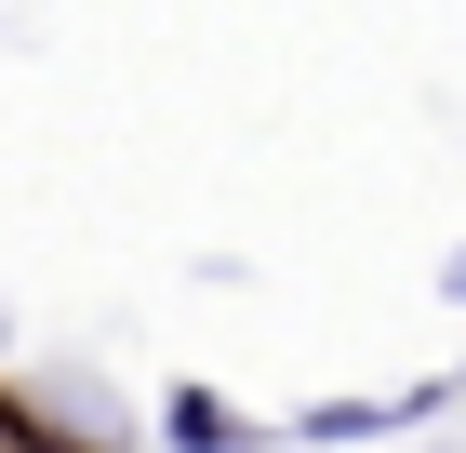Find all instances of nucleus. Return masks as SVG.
<instances>
[{
    "mask_svg": "<svg viewBox=\"0 0 466 453\" xmlns=\"http://www.w3.org/2000/svg\"><path fill=\"white\" fill-rule=\"evenodd\" d=\"M160 453H267V427L240 400H214V386H174L160 400Z\"/></svg>",
    "mask_w": 466,
    "mask_h": 453,
    "instance_id": "1",
    "label": "nucleus"
},
{
    "mask_svg": "<svg viewBox=\"0 0 466 453\" xmlns=\"http://www.w3.org/2000/svg\"><path fill=\"white\" fill-rule=\"evenodd\" d=\"M0 453H94V440H67V427H40V414H14V440Z\"/></svg>",
    "mask_w": 466,
    "mask_h": 453,
    "instance_id": "2",
    "label": "nucleus"
},
{
    "mask_svg": "<svg viewBox=\"0 0 466 453\" xmlns=\"http://www.w3.org/2000/svg\"><path fill=\"white\" fill-rule=\"evenodd\" d=\"M440 293H453V307H466V253H453V267H440Z\"/></svg>",
    "mask_w": 466,
    "mask_h": 453,
    "instance_id": "3",
    "label": "nucleus"
},
{
    "mask_svg": "<svg viewBox=\"0 0 466 453\" xmlns=\"http://www.w3.org/2000/svg\"><path fill=\"white\" fill-rule=\"evenodd\" d=\"M14 414H27V400H0V440H14Z\"/></svg>",
    "mask_w": 466,
    "mask_h": 453,
    "instance_id": "4",
    "label": "nucleus"
}]
</instances>
